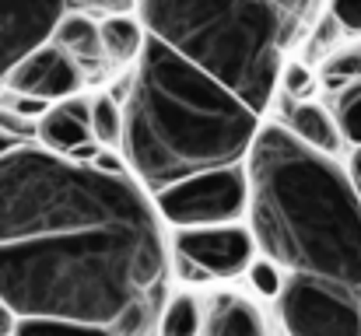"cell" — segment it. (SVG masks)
<instances>
[{"label":"cell","instance_id":"obj_1","mask_svg":"<svg viewBox=\"0 0 361 336\" xmlns=\"http://www.w3.org/2000/svg\"><path fill=\"white\" fill-rule=\"evenodd\" d=\"M154 200L130 172L46 147L0 154V301L18 319H78L144 336L165 301Z\"/></svg>","mask_w":361,"mask_h":336},{"label":"cell","instance_id":"obj_2","mask_svg":"<svg viewBox=\"0 0 361 336\" xmlns=\"http://www.w3.org/2000/svg\"><path fill=\"white\" fill-rule=\"evenodd\" d=\"M256 252L288 277L341 287L361 301V197L330 154L288 126H259L245 154Z\"/></svg>","mask_w":361,"mask_h":336},{"label":"cell","instance_id":"obj_3","mask_svg":"<svg viewBox=\"0 0 361 336\" xmlns=\"http://www.w3.org/2000/svg\"><path fill=\"white\" fill-rule=\"evenodd\" d=\"M259 112L218 77L169 49L144 42L123 102V158L144 189L245 161Z\"/></svg>","mask_w":361,"mask_h":336},{"label":"cell","instance_id":"obj_4","mask_svg":"<svg viewBox=\"0 0 361 336\" xmlns=\"http://www.w3.org/2000/svg\"><path fill=\"white\" fill-rule=\"evenodd\" d=\"M144 32L235 92L252 112L270 106L291 25L270 0H133Z\"/></svg>","mask_w":361,"mask_h":336},{"label":"cell","instance_id":"obj_5","mask_svg":"<svg viewBox=\"0 0 361 336\" xmlns=\"http://www.w3.org/2000/svg\"><path fill=\"white\" fill-rule=\"evenodd\" d=\"M158 218L176 228H211V224H239L249 211V175L245 165L207 168L169 182L154 193Z\"/></svg>","mask_w":361,"mask_h":336},{"label":"cell","instance_id":"obj_6","mask_svg":"<svg viewBox=\"0 0 361 336\" xmlns=\"http://www.w3.org/2000/svg\"><path fill=\"white\" fill-rule=\"evenodd\" d=\"M277 312L288 336H361L358 298L309 277H284Z\"/></svg>","mask_w":361,"mask_h":336},{"label":"cell","instance_id":"obj_7","mask_svg":"<svg viewBox=\"0 0 361 336\" xmlns=\"http://www.w3.org/2000/svg\"><path fill=\"white\" fill-rule=\"evenodd\" d=\"M176 256L190 259L204 277H239L256 256L252 231L242 224H211V228H176Z\"/></svg>","mask_w":361,"mask_h":336},{"label":"cell","instance_id":"obj_8","mask_svg":"<svg viewBox=\"0 0 361 336\" xmlns=\"http://www.w3.org/2000/svg\"><path fill=\"white\" fill-rule=\"evenodd\" d=\"M81 81H85V70L49 39L42 46H35L32 53H25L11 67V74L4 77L11 95H32V99H42L49 106L71 99L81 88Z\"/></svg>","mask_w":361,"mask_h":336},{"label":"cell","instance_id":"obj_9","mask_svg":"<svg viewBox=\"0 0 361 336\" xmlns=\"http://www.w3.org/2000/svg\"><path fill=\"white\" fill-rule=\"evenodd\" d=\"M63 11V0H0V85L25 53L53 35Z\"/></svg>","mask_w":361,"mask_h":336},{"label":"cell","instance_id":"obj_10","mask_svg":"<svg viewBox=\"0 0 361 336\" xmlns=\"http://www.w3.org/2000/svg\"><path fill=\"white\" fill-rule=\"evenodd\" d=\"M35 137L46 151L63 154V158H78L92 147V126H88V102L81 99H63L53 102L49 109L35 119Z\"/></svg>","mask_w":361,"mask_h":336},{"label":"cell","instance_id":"obj_11","mask_svg":"<svg viewBox=\"0 0 361 336\" xmlns=\"http://www.w3.org/2000/svg\"><path fill=\"white\" fill-rule=\"evenodd\" d=\"M53 46H60L81 70H102L106 67V53H102V32L99 21L88 11H63L53 35Z\"/></svg>","mask_w":361,"mask_h":336},{"label":"cell","instance_id":"obj_12","mask_svg":"<svg viewBox=\"0 0 361 336\" xmlns=\"http://www.w3.org/2000/svg\"><path fill=\"white\" fill-rule=\"evenodd\" d=\"M200 336H270L263 312L242 298V294H225L214 301V309L204 319Z\"/></svg>","mask_w":361,"mask_h":336},{"label":"cell","instance_id":"obj_13","mask_svg":"<svg viewBox=\"0 0 361 336\" xmlns=\"http://www.w3.org/2000/svg\"><path fill=\"white\" fill-rule=\"evenodd\" d=\"M288 130L312 151L319 154H337L344 147V137H341V126H337V116L326 112L319 102H298L295 109L288 112Z\"/></svg>","mask_w":361,"mask_h":336},{"label":"cell","instance_id":"obj_14","mask_svg":"<svg viewBox=\"0 0 361 336\" xmlns=\"http://www.w3.org/2000/svg\"><path fill=\"white\" fill-rule=\"evenodd\" d=\"M99 32H102V53H106V67H133L144 42H147V32L140 25L137 14L123 11V14H102L99 21Z\"/></svg>","mask_w":361,"mask_h":336},{"label":"cell","instance_id":"obj_15","mask_svg":"<svg viewBox=\"0 0 361 336\" xmlns=\"http://www.w3.org/2000/svg\"><path fill=\"white\" fill-rule=\"evenodd\" d=\"M200 330H204L200 305L190 294H172L165 301V309H161L158 333L161 336H200Z\"/></svg>","mask_w":361,"mask_h":336},{"label":"cell","instance_id":"obj_16","mask_svg":"<svg viewBox=\"0 0 361 336\" xmlns=\"http://www.w3.org/2000/svg\"><path fill=\"white\" fill-rule=\"evenodd\" d=\"M88 126H92V140L116 147L123 144V106L113 95H99L88 102Z\"/></svg>","mask_w":361,"mask_h":336},{"label":"cell","instance_id":"obj_17","mask_svg":"<svg viewBox=\"0 0 361 336\" xmlns=\"http://www.w3.org/2000/svg\"><path fill=\"white\" fill-rule=\"evenodd\" d=\"M14 336H116L106 326L78 319H18Z\"/></svg>","mask_w":361,"mask_h":336},{"label":"cell","instance_id":"obj_18","mask_svg":"<svg viewBox=\"0 0 361 336\" xmlns=\"http://www.w3.org/2000/svg\"><path fill=\"white\" fill-rule=\"evenodd\" d=\"M337 126H341V137L348 144L361 147V81L341 99V106H337Z\"/></svg>","mask_w":361,"mask_h":336},{"label":"cell","instance_id":"obj_19","mask_svg":"<svg viewBox=\"0 0 361 336\" xmlns=\"http://www.w3.org/2000/svg\"><path fill=\"white\" fill-rule=\"evenodd\" d=\"M245 273H249L252 287H256L259 294H267V298H277L281 287H284V277H288V273H284L277 263H270L267 256H263V259H252Z\"/></svg>","mask_w":361,"mask_h":336},{"label":"cell","instance_id":"obj_20","mask_svg":"<svg viewBox=\"0 0 361 336\" xmlns=\"http://www.w3.org/2000/svg\"><path fill=\"white\" fill-rule=\"evenodd\" d=\"M326 81H334V88H341V85H358L361 81V49L337 53V56L326 63Z\"/></svg>","mask_w":361,"mask_h":336},{"label":"cell","instance_id":"obj_21","mask_svg":"<svg viewBox=\"0 0 361 336\" xmlns=\"http://www.w3.org/2000/svg\"><path fill=\"white\" fill-rule=\"evenodd\" d=\"M330 14L348 35H361V0H330Z\"/></svg>","mask_w":361,"mask_h":336},{"label":"cell","instance_id":"obj_22","mask_svg":"<svg viewBox=\"0 0 361 336\" xmlns=\"http://www.w3.org/2000/svg\"><path fill=\"white\" fill-rule=\"evenodd\" d=\"M63 4H74L78 11H95V14H123V11H133V0H63Z\"/></svg>","mask_w":361,"mask_h":336},{"label":"cell","instance_id":"obj_23","mask_svg":"<svg viewBox=\"0 0 361 336\" xmlns=\"http://www.w3.org/2000/svg\"><path fill=\"white\" fill-rule=\"evenodd\" d=\"M281 81H284L288 95H295V99H302V95L312 88V77H309V70H302V67H288V70H281Z\"/></svg>","mask_w":361,"mask_h":336},{"label":"cell","instance_id":"obj_24","mask_svg":"<svg viewBox=\"0 0 361 336\" xmlns=\"http://www.w3.org/2000/svg\"><path fill=\"white\" fill-rule=\"evenodd\" d=\"M270 4H274V7H277V11L288 18V21H298V18L309 11V4H312V0H270Z\"/></svg>","mask_w":361,"mask_h":336},{"label":"cell","instance_id":"obj_25","mask_svg":"<svg viewBox=\"0 0 361 336\" xmlns=\"http://www.w3.org/2000/svg\"><path fill=\"white\" fill-rule=\"evenodd\" d=\"M14 326H18V316L0 301V336H14Z\"/></svg>","mask_w":361,"mask_h":336},{"label":"cell","instance_id":"obj_26","mask_svg":"<svg viewBox=\"0 0 361 336\" xmlns=\"http://www.w3.org/2000/svg\"><path fill=\"white\" fill-rule=\"evenodd\" d=\"M351 182H355V189H358V197H361V147H355V158H351Z\"/></svg>","mask_w":361,"mask_h":336},{"label":"cell","instance_id":"obj_27","mask_svg":"<svg viewBox=\"0 0 361 336\" xmlns=\"http://www.w3.org/2000/svg\"><path fill=\"white\" fill-rule=\"evenodd\" d=\"M18 144H21V140H14V137L0 133V154H4V151H11V147H18Z\"/></svg>","mask_w":361,"mask_h":336}]
</instances>
